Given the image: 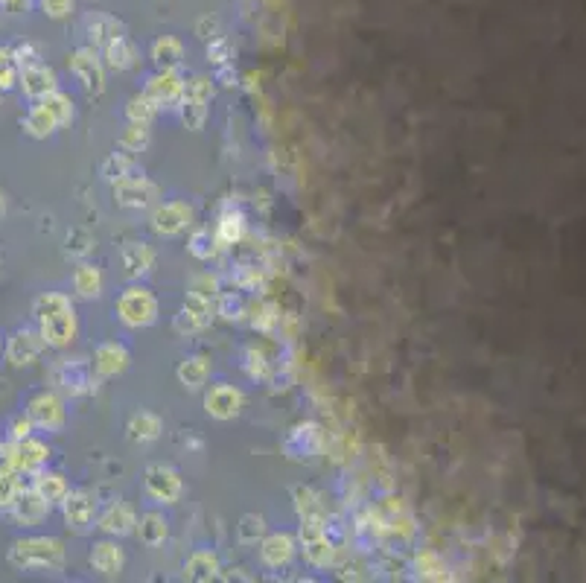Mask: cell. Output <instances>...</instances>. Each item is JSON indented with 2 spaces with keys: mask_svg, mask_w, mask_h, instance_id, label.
I'll use <instances>...</instances> for the list:
<instances>
[{
  "mask_svg": "<svg viewBox=\"0 0 586 583\" xmlns=\"http://www.w3.org/2000/svg\"><path fill=\"white\" fill-rule=\"evenodd\" d=\"M21 490V484H18V473L15 470H9L6 464H4V470H0V508H12V502H15V496Z\"/></svg>",
  "mask_w": 586,
  "mask_h": 583,
  "instance_id": "cell-43",
  "label": "cell"
},
{
  "mask_svg": "<svg viewBox=\"0 0 586 583\" xmlns=\"http://www.w3.org/2000/svg\"><path fill=\"white\" fill-rule=\"evenodd\" d=\"M114 205L129 210H146L158 205V187L146 175H129L114 181Z\"/></svg>",
  "mask_w": 586,
  "mask_h": 583,
  "instance_id": "cell-8",
  "label": "cell"
},
{
  "mask_svg": "<svg viewBox=\"0 0 586 583\" xmlns=\"http://www.w3.org/2000/svg\"><path fill=\"white\" fill-rule=\"evenodd\" d=\"M93 248H97V243H93V236L85 228H74V231L67 234L65 252L74 257V260H88L93 254Z\"/></svg>",
  "mask_w": 586,
  "mask_h": 583,
  "instance_id": "cell-38",
  "label": "cell"
},
{
  "mask_svg": "<svg viewBox=\"0 0 586 583\" xmlns=\"http://www.w3.org/2000/svg\"><path fill=\"white\" fill-rule=\"evenodd\" d=\"M0 216H6V196H4V190H0Z\"/></svg>",
  "mask_w": 586,
  "mask_h": 583,
  "instance_id": "cell-51",
  "label": "cell"
},
{
  "mask_svg": "<svg viewBox=\"0 0 586 583\" xmlns=\"http://www.w3.org/2000/svg\"><path fill=\"white\" fill-rule=\"evenodd\" d=\"M182 91H184V82L178 79L175 70H164V74L152 76L146 82V97L158 105V109H170V105L182 102Z\"/></svg>",
  "mask_w": 586,
  "mask_h": 583,
  "instance_id": "cell-17",
  "label": "cell"
},
{
  "mask_svg": "<svg viewBox=\"0 0 586 583\" xmlns=\"http://www.w3.org/2000/svg\"><path fill=\"white\" fill-rule=\"evenodd\" d=\"M417 575L423 580H444L447 578V563L440 561L435 552H423L417 557Z\"/></svg>",
  "mask_w": 586,
  "mask_h": 583,
  "instance_id": "cell-41",
  "label": "cell"
},
{
  "mask_svg": "<svg viewBox=\"0 0 586 583\" xmlns=\"http://www.w3.org/2000/svg\"><path fill=\"white\" fill-rule=\"evenodd\" d=\"M0 348H4V344H0Z\"/></svg>",
  "mask_w": 586,
  "mask_h": 583,
  "instance_id": "cell-53",
  "label": "cell"
},
{
  "mask_svg": "<svg viewBox=\"0 0 586 583\" xmlns=\"http://www.w3.org/2000/svg\"><path fill=\"white\" fill-rule=\"evenodd\" d=\"M117 318L131 330L149 327L158 318V301L146 287H129L117 297Z\"/></svg>",
  "mask_w": 586,
  "mask_h": 583,
  "instance_id": "cell-3",
  "label": "cell"
},
{
  "mask_svg": "<svg viewBox=\"0 0 586 583\" xmlns=\"http://www.w3.org/2000/svg\"><path fill=\"white\" fill-rule=\"evenodd\" d=\"M295 537L289 534H266L260 540V557L269 569H286L295 557Z\"/></svg>",
  "mask_w": 586,
  "mask_h": 583,
  "instance_id": "cell-19",
  "label": "cell"
},
{
  "mask_svg": "<svg viewBox=\"0 0 586 583\" xmlns=\"http://www.w3.org/2000/svg\"><path fill=\"white\" fill-rule=\"evenodd\" d=\"M9 563L27 572V569H58L65 563V545L53 537L18 540L9 549Z\"/></svg>",
  "mask_w": 586,
  "mask_h": 583,
  "instance_id": "cell-2",
  "label": "cell"
},
{
  "mask_svg": "<svg viewBox=\"0 0 586 583\" xmlns=\"http://www.w3.org/2000/svg\"><path fill=\"white\" fill-rule=\"evenodd\" d=\"M187 252L196 260H210L213 254H217V236H213L208 228L193 231V236H190V243H187Z\"/></svg>",
  "mask_w": 586,
  "mask_h": 583,
  "instance_id": "cell-39",
  "label": "cell"
},
{
  "mask_svg": "<svg viewBox=\"0 0 586 583\" xmlns=\"http://www.w3.org/2000/svg\"><path fill=\"white\" fill-rule=\"evenodd\" d=\"M318 449H321V429L315 423L297 426V429H292L289 440H286V452H289V458H297V461L313 458Z\"/></svg>",
  "mask_w": 586,
  "mask_h": 583,
  "instance_id": "cell-22",
  "label": "cell"
},
{
  "mask_svg": "<svg viewBox=\"0 0 586 583\" xmlns=\"http://www.w3.org/2000/svg\"><path fill=\"white\" fill-rule=\"evenodd\" d=\"M222 566H219V557L201 549V552H193L187 557V566H184V578L187 580H217L222 578Z\"/></svg>",
  "mask_w": 586,
  "mask_h": 583,
  "instance_id": "cell-27",
  "label": "cell"
},
{
  "mask_svg": "<svg viewBox=\"0 0 586 583\" xmlns=\"http://www.w3.org/2000/svg\"><path fill=\"white\" fill-rule=\"evenodd\" d=\"M109 65L117 67V70H129L131 65H135V50H131L129 44L109 47Z\"/></svg>",
  "mask_w": 586,
  "mask_h": 583,
  "instance_id": "cell-47",
  "label": "cell"
},
{
  "mask_svg": "<svg viewBox=\"0 0 586 583\" xmlns=\"http://www.w3.org/2000/svg\"><path fill=\"white\" fill-rule=\"evenodd\" d=\"M32 318L39 327L41 339L47 348H67L76 339V313L67 295L47 292L41 297H35L32 304Z\"/></svg>",
  "mask_w": 586,
  "mask_h": 583,
  "instance_id": "cell-1",
  "label": "cell"
},
{
  "mask_svg": "<svg viewBox=\"0 0 586 583\" xmlns=\"http://www.w3.org/2000/svg\"><path fill=\"white\" fill-rule=\"evenodd\" d=\"M30 429H32V420L27 418V420H15L12 423V440H21V437H27L30 435Z\"/></svg>",
  "mask_w": 586,
  "mask_h": 583,
  "instance_id": "cell-49",
  "label": "cell"
},
{
  "mask_svg": "<svg viewBox=\"0 0 586 583\" xmlns=\"http://www.w3.org/2000/svg\"><path fill=\"white\" fill-rule=\"evenodd\" d=\"M58 126H62V123L56 120V114L47 109L41 100L27 111V117H23V132H27L30 137H39V140L41 137H50Z\"/></svg>",
  "mask_w": 586,
  "mask_h": 583,
  "instance_id": "cell-28",
  "label": "cell"
},
{
  "mask_svg": "<svg viewBox=\"0 0 586 583\" xmlns=\"http://www.w3.org/2000/svg\"><path fill=\"white\" fill-rule=\"evenodd\" d=\"M149 140H152V132H149V123H129L126 126V132L120 135V149H126L131 155H138L149 146Z\"/></svg>",
  "mask_w": 586,
  "mask_h": 583,
  "instance_id": "cell-33",
  "label": "cell"
},
{
  "mask_svg": "<svg viewBox=\"0 0 586 583\" xmlns=\"http://www.w3.org/2000/svg\"><path fill=\"white\" fill-rule=\"evenodd\" d=\"M47 458H50V449L41 440H35L32 435L21 437V440H12L9 446H4V464L9 470L21 473H39Z\"/></svg>",
  "mask_w": 586,
  "mask_h": 583,
  "instance_id": "cell-6",
  "label": "cell"
},
{
  "mask_svg": "<svg viewBox=\"0 0 586 583\" xmlns=\"http://www.w3.org/2000/svg\"><path fill=\"white\" fill-rule=\"evenodd\" d=\"M182 100H199V102H210L213 100V82L208 76H193L184 82Z\"/></svg>",
  "mask_w": 586,
  "mask_h": 583,
  "instance_id": "cell-44",
  "label": "cell"
},
{
  "mask_svg": "<svg viewBox=\"0 0 586 583\" xmlns=\"http://www.w3.org/2000/svg\"><path fill=\"white\" fill-rule=\"evenodd\" d=\"M208 105L210 102H199V100H182L178 102V111H182V120L184 126L190 128V132H201L208 123Z\"/></svg>",
  "mask_w": 586,
  "mask_h": 583,
  "instance_id": "cell-35",
  "label": "cell"
},
{
  "mask_svg": "<svg viewBox=\"0 0 586 583\" xmlns=\"http://www.w3.org/2000/svg\"><path fill=\"white\" fill-rule=\"evenodd\" d=\"M74 292L85 301H93V297L102 295V271L97 266H91L82 260L79 269L74 271Z\"/></svg>",
  "mask_w": 586,
  "mask_h": 583,
  "instance_id": "cell-31",
  "label": "cell"
},
{
  "mask_svg": "<svg viewBox=\"0 0 586 583\" xmlns=\"http://www.w3.org/2000/svg\"><path fill=\"white\" fill-rule=\"evenodd\" d=\"M21 88H23V93H27L30 100H44L47 93L58 91V82H56V74H53L50 67L32 65V67H23Z\"/></svg>",
  "mask_w": 586,
  "mask_h": 583,
  "instance_id": "cell-21",
  "label": "cell"
},
{
  "mask_svg": "<svg viewBox=\"0 0 586 583\" xmlns=\"http://www.w3.org/2000/svg\"><path fill=\"white\" fill-rule=\"evenodd\" d=\"M12 517H15V522L21 528H32V526H39V522L47 519V514H50V502L41 496V493H35V490H18L15 496V502H12Z\"/></svg>",
  "mask_w": 586,
  "mask_h": 583,
  "instance_id": "cell-15",
  "label": "cell"
},
{
  "mask_svg": "<svg viewBox=\"0 0 586 583\" xmlns=\"http://www.w3.org/2000/svg\"><path fill=\"white\" fill-rule=\"evenodd\" d=\"M47 109H50L53 114H56V120L58 123H70L74 120V102H70V97H65L62 91H53V93H47V97L41 100Z\"/></svg>",
  "mask_w": 586,
  "mask_h": 583,
  "instance_id": "cell-42",
  "label": "cell"
},
{
  "mask_svg": "<svg viewBox=\"0 0 586 583\" xmlns=\"http://www.w3.org/2000/svg\"><path fill=\"white\" fill-rule=\"evenodd\" d=\"M155 111H158V105H155L146 93H138V97H131L129 105H126V117L129 123H152Z\"/></svg>",
  "mask_w": 586,
  "mask_h": 583,
  "instance_id": "cell-40",
  "label": "cell"
},
{
  "mask_svg": "<svg viewBox=\"0 0 586 583\" xmlns=\"http://www.w3.org/2000/svg\"><path fill=\"white\" fill-rule=\"evenodd\" d=\"M210 359H205V356H190V359H184L182 365H178V383H182L187 391H199V388H205L208 385V379H210Z\"/></svg>",
  "mask_w": 586,
  "mask_h": 583,
  "instance_id": "cell-26",
  "label": "cell"
},
{
  "mask_svg": "<svg viewBox=\"0 0 586 583\" xmlns=\"http://www.w3.org/2000/svg\"><path fill=\"white\" fill-rule=\"evenodd\" d=\"M62 510H65L67 528L82 534L93 526V519H97V496L88 490H70L62 502Z\"/></svg>",
  "mask_w": 586,
  "mask_h": 583,
  "instance_id": "cell-13",
  "label": "cell"
},
{
  "mask_svg": "<svg viewBox=\"0 0 586 583\" xmlns=\"http://www.w3.org/2000/svg\"><path fill=\"white\" fill-rule=\"evenodd\" d=\"M297 540H301L304 557L315 569H327L333 566V543L327 537V519H301V531H297Z\"/></svg>",
  "mask_w": 586,
  "mask_h": 583,
  "instance_id": "cell-5",
  "label": "cell"
},
{
  "mask_svg": "<svg viewBox=\"0 0 586 583\" xmlns=\"http://www.w3.org/2000/svg\"><path fill=\"white\" fill-rule=\"evenodd\" d=\"M164 432V423L158 414L152 411H138L131 414V420L126 426V435L129 440H135V444H152V440H158Z\"/></svg>",
  "mask_w": 586,
  "mask_h": 583,
  "instance_id": "cell-25",
  "label": "cell"
},
{
  "mask_svg": "<svg viewBox=\"0 0 586 583\" xmlns=\"http://www.w3.org/2000/svg\"><path fill=\"white\" fill-rule=\"evenodd\" d=\"M152 58H155V65L164 67V70H175L178 65H182V58H184V50H182V44L173 41V39H164L152 47Z\"/></svg>",
  "mask_w": 586,
  "mask_h": 583,
  "instance_id": "cell-34",
  "label": "cell"
},
{
  "mask_svg": "<svg viewBox=\"0 0 586 583\" xmlns=\"http://www.w3.org/2000/svg\"><path fill=\"white\" fill-rule=\"evenodd\" d=\"M193 222V208L187 201H166V205H158L152 213V231L158 236H175L187 231V225Z\"/></svg>",
  "mask_w": 586,
  "mask_h": 583,
  "instance_id": "cell-12",
  "label": "cell"
},
{
  "mask_svg": "<svg viewBox=\"0 0 586 583\" xmlns=\"http://www.w3.org/2000/svg\"><path fill=\"white\" fill-rule=\"evenodd\" d=\"M93 365L85 359H62L53 367V385L58 391H65L70 397H82V394H93L97 391V376H93Z\"/></svg>",
  "mask_w": 586,
  "mask_h": 583,
  "instance_id": "cell-4",
  "label": "cell"
},
{
  "mask_svg": "<svg viewBox=\"0 0 586 583\" xmlns=\"http://www.w3.org/2000/svg\"><path fill=\"white\" fill-rule=\"evenodd\" d=\"M93 371L100 376H120L131 365V353L120 341H105L93 350Z\"/></svg>",
  "mask_w": 586,
  "mask_h": 583,
  "instance_id": "cell-18",
  "label": "cell"
},
{
  "mask_svg": "<svg viewBox=\"0 0 586 583\" xmlns=\"http://www.w3.org/2000/svg\"><path fill=\"white\" fill-rule=\"evenodd\" d=\"M213 315H217V306H213L210 297H201V295L187 292L184 306L178 309V315L173 321V330L178 332V336H196V332L210 327Z\"/></svg>",
  "mask_w": 586,
  "mask_h": 583,
  "instance_id": "cell-7",
  "label": "cell"
},
{
  "mask_svg": "<svg viewBox=\"0 0 586 583\" xmlns=\"http://www.w3.org/2000/svg\"><path fill=\"white\" fill-rule=\"evenodd\" d=\"M70 67H74V74L82 85H85V91L91 93L105 91V70L93 50H76L74 58H70Z\"/></svg>",
  "mask_w": 586,
  "mask_h": 583,
  "instance_id": "cell-16",
  "label": "cell"
},
{
  "mask_svg": "<svg viewBox=\"0 0 586 583\" xmlns=\"http://www.w3.org/2000/svg\"><path fill=\"white\" fill-rule=\"evenodd\" d=\"M123 566H126V554L117 543H111V540L93 543V549H91L93 572L102 575V578H120L123 575Z\"/></svg>",
  "mask_w": 586,
  "mask_h": 583,
  "instance_id": "cell-20",
  "label": "cell"
},
{
  "mask_svg": "<svg viewBox=\"0 0 586 583\" xmlns=\"http://www.w3.org/2000/svg\"><path fill=\"white\" fill-rule=\"evenodd\" d=\"M295 508L301 519H327L324 508H321V499L309 490V487H297L295 490Z\"/></svg>",
  "mask_w": 586,
  "mask_h": 583,
  "instance_id": "cell-37",
  "label": "cell"
},
{
  "mask_svg": "<svg viewBox=\"0 0 586 583\" xmlns=\"http://www.w3.org/2000/svg\"><path fill=\"white\" fill-rule=\"evenodd\" d=\"M70 0H44V9H50V15H65Z\"/></svg>",
  "mask_w": 586,
  "mask_h": 583,
  "instance_id": "cell-50",
  "label": "cell"
},
{
  "mask_svg": "<svg viewBox=\"0 0 586 583\" xmlns=\"http://www.w3.org/2000/svg\"><path fill=\"white\" fill-rule=\"evenodd\" d=\"M245 313L243 301L236 295H219V306H217V315H222L225 321H239Z\"/></svg>",
  "mask_w": 586,
  "mask_h": 583,
  "instance_id": "cell-46",
  "label": "cell"
},
{
  "mask_svg": "<svg viewBox=\"0 0 586 583\" xmlns=\"http://www.w3.org/2000/svg\"><path fill=\"white\" fill-rule=\"evenodd\" d=\"M155 266V252L146 243H129L123 248V269L129 278H143L149 275Z\"/></svg>",
  "mask_w": 586,
  "mask_h": 583,
  "instance_id": "cell-29",
  "label": "cell"
},
{
  "mask_svg": "<svg viewBox=\"0 0 586 583\" xmlns=\"http://www.w3.org/2000/svg\"><path fill=\"white\" fill-rule=\"evenodd\" d=\"M236 537L245 545H257L262 537H266V519L260 514H245L236 526Z\"/></svg>",
  "mask_w": 586,
  "mask_h": 583,
  "instance_id": "cell-36",
  "label": "cell"
},
{
  "mask_svg": "<svg viewBox=\"0 0 586 583\" xmlns=\"http://www.w3.org/2000/svg\"><path fill=\"white\" fill-rule=\"evenodd\" d=\"M135 526H138V517L126 502H114L100 517V528L105 534H111V537H129V534H135Z\"/></svg>",
  "mask_w": 586,
  "mask_h": 583,
  "instance_id": "cell-23",
  "label": "cell"
},
{
  "mask_svg": "<svg viewBox=\"0 0 586 583\" xmlns=\"http://www.w3.org/2000/svg\"><path fill=\"white\" fill-rule=\"evenodd\" d=\"M143 484H146V493L161 505H175L184 493V481L173 467H164V464H152L143 473Z\"/></svg>",
  "mask_w": 586,
  "mask_h": 583,
  "instance_id": "cell-9",
  "label": "cell"
},
{
  "mask_svg": "<svg viewBox=\"0 0 586 583\" xmlns=\"http://www.w3.org/2000/svg\"><path fill=\"white\" fill-rule=\"evenodd\" d=\"M44 348L47 344L39 330H18V332H12L6 341V359L12 367H27L32 362H39Z\"/></svg>",
  "mask_w": 586,
  "mask_h": 583,
  "instance_id": "cell-11",
  "label": "cell"
},
{
  "mask_svg": "<svg viewBox=\"0 0 586 583\" xmlns=\"http://www.w3.org/2000/svg\"><path fill=\"white\" fill-rule=\"evenodd\" d=\"M243 391L234 385H213L205 394V411L213 420H234L239 411H243Z\"/></svg>",
  "mask_w": 586,
  "mask_h": 583,
  "instance_id": "cell-14",
  "label": "cell"
},
{
  "mask_svg": "<svg viewBox=\"0 0 586 583\" xmlns=\"http://www.w3.org/2000/svg\"><path fill=\"white\" fill-rule=\"evenodd\" d=\"M243 228H245L243 213L228 210V213H225V216L219 219V236H222V243H236L239 236H243Z\"/></svg>",
  "mask_w": 586,
  "mask_h": 583,
  "instance_id": "cell-45",
  "label": "cell"
},
{
  "mask_svg": "<svg viewBox=\"0 0 586 583\" xmlns=\"http://www.w3.org/2000/svg\"><path fill=\"white\" fill-rule=\"evenodd\" d=\"M135 534H138V540H140L143 545L155 549V545H164L166 537H170V522H166L164 514H158V510H149V514H143V517L138 519Z\"/></svg>",
  "mask_w": 586,
  "mask_h": 583,
  "instance_id": "cell-24",
  "label": "cell"
},
{
  "mask_svg": "<svg viewBox=\"0 0 586 583\" xmlns=\"http://www.w3.org/2000/svg\"><path fill=\"white\" fill-rule=\"evenodd\" d=\"M32 490L41 493L50 505H62L65 496L70 493V487H67V481H65V475H58V473H41L39 479H35Z\"/></svg>",
  "mask_w": 586,
  "mask_h": 583,
  "instance_id": "cell-32",
  "label": "cell"
},
{
  "mask_svg": "<svg viewBox=\"0 0 586 583\" xmlns=\"http://www.w3.org/2000/svg\"><path fill=\"white\" fill-rule=\"evenodd\" d=\"M0 458H4V444H0Z\"/></svg>",
  "mask_w": 586,
  "mask_h": 583,
  "instance_id": "cell-52",
  "label": "cell"
},
{
  "mask_svg": "<svg viewBox=\"0 0 586 583\" xmlns=\"http://www.w3.org/2000/svg\"><path fill=\"white\" fill-rule=\"evenodd\" d=\"M102 178L105 181H120V178H129V175H140V163H138V155H131L126 149L111 152L109 158L102 161Z\"/></svg>",
  "mask_w": 586,
  "mask_h": 583,
  "instance_id": "cell-30",
  "label": "cell"
},
{
  "mask_svg": "<svg viewBox=\"0 0 586 583\" xmlns=\"http://www.w3.org/2000/svg\"><path fill=\"white\" fill-rule=\"evenodd\" d=\"M27 418L32 420V426H39V429L58 432L65 426V402L58 400V394H53V391H41V394H35L30 400Z\"/></svg>",
  "mask_w": 586,
  "mask_h": 583,
  "instance_id": "cell-10",
  "label": "cell"
},
{
  "mask_svg": "<svg viewBox=\"0 0 586 583\" xmlns=\"http://www.w3.org/2000/svg\"><path fill=\"white\" fill-rule=\"evenodd\" d=\"M187 292H193V295H201V297H219V280L217 278H210V275H199L190 280V289Z\"/></svg>",
  "mask_w": 586,
  "mask_h": 583,
  "instance_id": "cell-48",
  "label": "cell"
}]
</instances>
